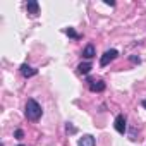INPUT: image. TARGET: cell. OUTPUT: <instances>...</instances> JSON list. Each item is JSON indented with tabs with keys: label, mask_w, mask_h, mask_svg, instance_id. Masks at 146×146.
Returning <instances> with one entry per match:
<instances>
[{
	"label": "cell",
	"mask_w": 146,
	"mask_h": 146,
	"mask_svg": "<svg viewBox=\"0 0 146 146\" xmlns=\"http://www.w3.org/2000/svg\"><path fill=\"white\" fill-rule=\"evenodd\" d=\"M24 113H26V117H28L29 120L36 122V120H40L43 110H41V107H40V103H38L36 100L29 98V100L26 102V112H24Z\"/></svg>",
	"instance_id": "cell-1"
},
{
	"label": "cell",
	"mask_w": 146,
	"mask_h": 146,
	"mask_svg": "<svg viewBox=\"0 0 146 146\" xmlns=\"http://www.w3.org/2000/svg\"><path fill=\"white\" fill-rule=\"evenodd\" d=\"M117 55H119V52H117L115 48H112V50H107V52L102 55V58H100V65H102V67L108 65L112 60H115V58H117Z\"/></svg>",
	"instance_id": "cell-2"
},
{
	"label": "cell",
	"mask_w": 146,
	"mask_h": 146,
	"mask_svg": "<svg viewBox=\"0 0 146 146\" xmlns=\"http://www.w3.org/2000/svg\"><path fill=\"white\" fill-rule=\"evenodd\" d=\"M127 119H125V115L124 113H120V115H117L115 117V122H113V125H115V131L119 132V134H124L125 132V129H127Z\"/></svg>",
	"instance_id": "cell-3"
},
{
	"label": "cell",
	"mask_w": 146,
	"mask_h": 146,
	"mask_svg": "<svg viewBox=\"0 0 146 146\" xmlns=\"http://www.w3.org/2000/svg\"><path fill=\"white\" fill-rule=\"evenodd\" d=\"M88 88L93 91V93H102L105 90V83L102 79H88Z\"/></svg>",
	"instance_id": "cell-4"
},
{
	"label": "cell",
	"mask_w": 146,
	"mask_h": 146,
	"mask_svg": "<svg viewBox=\"0 0 146 146\" xmlns=\"http://www.w3.org/2000/svg\"><path fill=\"white\" fill-rule=\"evenodd\" d=\"M21 74L24 76V78H33V76H36L38 74V70L36 69H33L31 65H28V64H23L21 65Z\"/></svg>",
	"instance_id": "cell-5"
},
{
	"label": "cell",
	"mask_w": 146,
	"mask_h": 146,
	"mask_svg": "<svg viewBox=\"0 0 146 146\" xmlns=\"http://www.w3.org/2000/svg\"><path fill=\"white\" fill-rule=\"evenodd\" d=\"M26 11H28V14H31V16H38V14H40V5H38L36 0H29V2L26 4Z\"/></svg>",
	"instance_id": "cell-6"
},
{
	"label": "cell",
	"mask_w": 146,
	"mask_h": 146,
	"mask_svg": "<svg viewBox=\"0 0 146 146\" xmlns=\"http://www.w3.org/2000/svg\"><path fill=\"white\" fill-rule=\"evenodd\" d=\"M91 69H93L91 62H81V64L78 65V72H79V74H83V76L90 74V70H91Z\"/></svg>",
	"instance_id": "cell-7"
},
{
	"label": "cell",
	"mask_w": 146,
	"mask_h": 146,
	"mask_svg": "<svg viewBox=\"0 0 146 146\" xmlns=\"http://www.w3.org/2000/svg\"><path fill=\"white\" fill-rule=\"evenodd\" d=\"M78 146H95V137L91 134H84L81 139H79V144Z\"/></svg>",
	"instance_id": "cell-8"
},
{
	"label": "cell",
	"mask_w": 146,
	"mask_h": 146,
	"mask_svg": "<svg viewBox=\"0 0 146 146\" xmlns=\"http://www.w3.org/2000/svg\"><path fill=\"white\" fill-rule=\"evenodd\" d=\"M95 55H96V53H95V46H93V45H86L84 50H83V57L90 60V58H93Z\"/></svg>",
	"instance_id": "cell-9"
},
{
	"label": "cell",
	"mask_w": 146,
	"mask_h": 146,
	"mask_svg": "<svg viewBox=\"0 0 146 146\" xmlns=\"http://www.w3.org/2000/svg\"><path fill=\"white\" fill-rule=\"evenodd\" d=\"M64 33H65L67 36H70V38H76V40L79 38V35H78L74 29H72V28H67V29H64Z\"/></svg>",
	"instance_id": "cell-10"
},
{
	"label": "cell",
	"mask_w": 146,
	"mask_h": 146,
	"mask_svg": "<svg viewBox=\"0 0 146 146\" xmlns=\"http://www.w3.org/2000/svg\"><path fill=\"white\" fill-rule=\"evenodd\" d=\"M14 136H16V139H23V137H24V132H23L21 129H17V131L14 132Z\"/></svg>",
	"instance_id": "cell-11"
},
{
	"label": "cell",
	"mask_w": 146,
	"mask_h": 146,
	"mask_svg": "<svg viewBox=\"0 0 146 146\" xmlns=\"http://www.w3.org/2000/svg\"><path fill=\"white\" fill-rule=\"evenodd\" d=\"M131 62H134V64H139V62H141V58H139V57H136V55H132V57H131Z\"/></svg>",
	"instance_id": "cell-12"
},
{
	"label": "cell",
	"mask_w": 146,
	"mask_h": 146,
	"mask_svg": "<svg viewBox=\"0 0 146 146\" xmlns=\"http://www.w3.org/2000/svg\"><path fill=\"white\" fill-rule=\"evenodd\" d=\"M67 132H76V127H72L70 124H67Z\"/></svg>",
	"instance_id": "cell-13"
},
{
	"label": "cell",
	"mask_w": 146,
	"mask_h": 146,
	"mask_svg": "<svg viewBox=\"0 0 146 146\" xmlns=\"http://www.w3.org/2000/svg\"><path fill=\"white\" fill-rule=\"evenodd\" d=\"M143 107H144V108H146V98H144V100H143Z\"/></svg>",
	"instance_id": "cell-14"
},
{
	"label": "cell",
	"mask_w": 146,
	"mask_h": 146,
	"mask_svg": "<svg viewBox=\"0 0 146 146\" xmlns=\"http://www.w3.org/2000/svg\"><path fill=\"white\" fill-rule=\"evenodd\" d=\"M19 146H24V144H19Z\"/></svg>",
	"instance_id": "cell-15"
}]
</instances>
